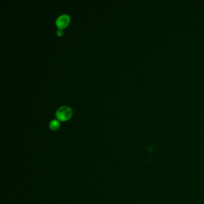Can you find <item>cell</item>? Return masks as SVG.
Instances as JSON below:
<instances>
[{"label": "cell", "instance_id": "6da1fadb", "mask_svg": "<svg viewBox=\"0 0 204 204\" xmlns=\"http://www.w3.org/2000/svg\"><path fill=\"white\" fill-rule=\"evenodd\" d=\"M73 113L72 109L68 106L64 105L59 107L56 111L57 118L61 121H65L69 119Z\"/></svg>", "mask_w": 204, "mask_h": 204}, {"label": "cell", "instance_id": "7a4b0ae2", "mask_svg": "<svg viewBox=\"0 0 204 204\" xmlns=\"http://www.w3.org/2000/svg\"><path fill=\"white\" fill-rule=\"evenodd\" d=\"M70 21L69 16L67 14H63L59 16L56 19V25L59 29L65 28Z\"/></svg>", "mask_w": 204, "mask_h": 204}, {"label": "cell", "instance_id": "3957f363", "mask_svg": "<svg viewBox=\"0 0 204 204\" xmlns=\"http://www.w3.org/2000/svg\"><path fill=\"white\" fill-rule=\"evenodd\" d=\"M60 126V123L58 120L53 119L49 123V127L53 130H57Z\"/></svg>", "mask_w": 204, "mask_h": 204}, {"label": "cell", "instance_id": "277c9868", "mask_svg": "<svg viewBox=\"0 0 204 204\" xmlns=\"http://www.w3.org/2000/svg\"><path fill=\"white\" fill-rule=\"evenodd\" d=\"M63 34H64V31L61 29H59L56 31V34L58 36H62L63 35Z\"/></svg>", "mask_w": 204, "mask_h": 204}]
</instances>
